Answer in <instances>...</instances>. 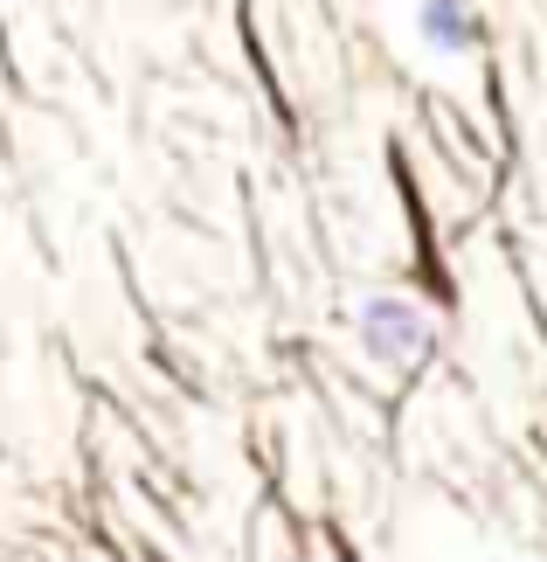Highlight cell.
Instances as JSON below:
<instances>
[{"label":"cell","mask_w":547,"mask_h":562,"mask_svg":"<svg viewBox=\"0 0 547 562\" xmlns=\"http://www.w3.org/2000/svg\"><path fill=\"white\" fill-rule=\"evenodd\" d=\"M354 340H361V355H367V361H381V369H423V361L436 355V327H430V313L415 306V299H402V292H375V299H361V313H354Z\"/></svg>","instance_id":"1"},{"label":"cell","mask_w":547,"mask_h":562,"mask_svg":"<svg viewBox=\"0 0 547 562\" xmlns=\"http://www.w3.org/2000/svg\"><path fill=\"white\" fill-rule=\"evenodd\" d=\"M415 35L436 56H478L486 42V21L471 14V0H415Z\"/></svg>","instance_id":"2"}]
</instances>
